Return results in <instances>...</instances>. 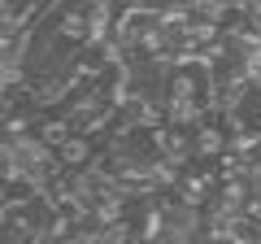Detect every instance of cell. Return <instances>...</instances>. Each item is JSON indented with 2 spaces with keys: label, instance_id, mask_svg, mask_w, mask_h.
<instances>
[{
  "label": "cell",
  "instance_id": "obj_1",
  "mask_svg": "<svg viewBox=\"0 0 261 244\" xmlns=\"http://www.w3.org/2000/svg\"><path fill=\"white\" fill-rule=\"evenodd\" d=\"M226 153H231V140H226V131L218 122L196 127V135H192V157L196 161H222Z\"/></svg>",
  "mask_w": 261,
  "mask_h": 244
},
{
  "label": "cell",
  "instance_id": "obj_2",
  "mask_svg": "<svg viewBox=\"0 0 261 244\" xmlns=\"http://www.w3.org/2000/svg\"><path fill=\"white\" fill-rule=\"evenodd\" d=\"M53 153H57V161H61V170H87V161H92V140H87L83 131H70Z\"/></svg>",
  "mask_w": 261,
  "mask_h": 244
},
{
  "label": "cell",
  "instance_id": "obj_3",
  "mask_svg": "<svg viewBox=\"0 0 261 244\" xmlns=\"http://www.w3.org/2000/svg\"><path fill=\"white\" fill-rule=\"evenodd\" d=\"M178 201L183 205H192V209H205V197H209V183H205V175H178Z\"/></svg>",
  "mask_w": 261,
  "mask_h": 244
}]
</instances>
